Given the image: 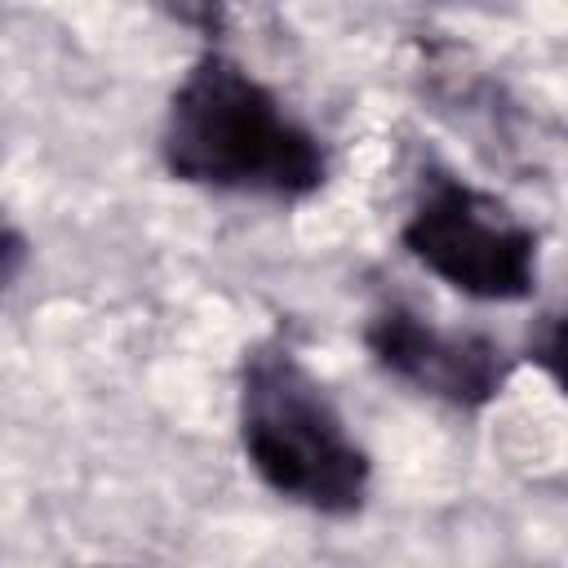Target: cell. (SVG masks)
I'll return each instance as SVG.
<instances>
[{
    "label": "cell",
    "instance_id": "6da1fadb",
    "mask_svg": "<svg viewBox=\"0 0 568 568\" xmlns=\"http://www.w3.org/2000/svg\"><path fill=\"white\" fill-rule=\"evenodd\" d=\"M164 169L178 182L302 200L324 186V146L235 58L209 49L173 89L160 129Z\"/></svg>",
    "mask_w": 568,
    "mask_h": 568
},
{
    "label": "cell",
    "instance_id": "7a4b0ae2",
    "mask_svg": "<svg viewBox=\"0 0 568 568\" xmlns=\"http://www.w3.org/2000/svg\"><path fill=\"white\" fill-rule=\"evenodd\" d=\"M240 444L257 479L306 510L355 515L368 497V453L288 342H266L244 359Z\"/></svg>",
    "mask_w": 568,
    "mask_h": 568
},
{
    "label": "cell",
    "instance_id": "3957f363",
    "mask_svg": "<svg viewBox=\"0 0 568 568\" xmlns=\"http://www.w3.org/2000/svg\"><path fill=\"white\" fill-rule=\"evenodd\" d=\"M408 253L479 302H515L537 284V235L497 195L439 178L404 222Z\"/></svg>",
    "mask_w": 568,
    "mask_h": 568
},
{
    "label": "cell",
    "instance_id": "277c9868",
    "mask_svg": "<svg viewBox=\"0 0 568 568\" xmlns=\"http://www.w3.org/2000/svg\"><path fill=\"white\" fill-rule=\"evenodd\" d=\"M364 337H368L373 359L386 373H395L413 390L435 395V399L457 404V408L488 404L510 373L501 346L488 342L484 333L439 328L408 306L377 311Z\"/></svg>",
    "mask_w": 568,
    "mask_h": 568
},
{
    "label": "cell",
    "instance_id": "5b68a950",
    "mask_svg": "<svg viewBox=\"0 0 568 568\" xmlns=\"http://www.w3.org/2000/svg\"><path fill=\"white\" fill-rule=\"evenodd\" d=\"M22 266H27V240H22V231L0 209V288H9Z\"/></svg>",
    "mask_w": 568,
    "mask_h": 568
}]
</instances>
